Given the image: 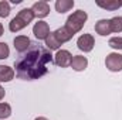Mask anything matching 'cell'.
<instances>
[{
    "label": "cell",
    "mask_w": 122,
    "mask_h": 120,
    "mask_svg": "<svg viewBox=\"0 0 122 120\" xmlns=\"http://www.w3.org/2000/svg\"><path fill=\"white\" fill-rule=\"evenodd\" d=\"M51 64V51L37 42H31L30 48L14 61L16 75L23 81H34L44 76Z\"/></svg>",
    "instance_id": "obj_1"
},
{
    "label": "cell",
    "mask_w": 122,
    "mask_h": 120,
    "mask_svg": "<svg viewBox=\"0 0 122 120\" xmlns=\"http://www.w3.org/2000/svg\"><path fill=\"white\" fill-rule=\"evenodd\" d=\"M87 18H88V16H87V13H85L84 10H77V11H74V13L67 18L65 27L71 31L72 34H77L78 31L82 30V27H84Z\"/></svg>",
    "instance_id": "obj_2"
},
{
    "label": "cell",
    "mask_w": 122,
    "mask_h": 120,
    "mask_svg": "<svg viewBox=\"0 0 122 120\" xmlns=\"http://www.w3.org/2000/svg\"><path fill=\"white\" fill-rule=\"evenodd\" d=\"M105 66L111 72H119L122 71V55L118 52H111L105 58Z\"/></svg>",
    "instance_id": "obj_3"
},
{
    "label": "cell",
    "mask_w": 122,
    "mask_h": 120,
    "mask_svg": "<svg viewBox=\"0 0 122 120\" xmlns=\"http://www.w3.org/2000/svg\"><path fill=\"white\" fill-rule=\"evenodd\" d=\"M94 45H95V38L92 34H82L77 40V47L84 52H91Z\"/></svg>",
    "instance_id": "obj_4"
},
{
    "label": "cell",
    "mask_w": 122,
    "mask_h": 120,
    "mask_svg": "<svg viewBox=\"0 0 122 120\" xmlns=\"http://www.w3.org/2000/svg\"><path fill=\"white\" fill-rule=\"evenodd\" d=\"M33 34H34V37L37 38V40H47V37L50 35V26L46 23V21H43V20H40V21H37L36 24H34V27H33Z\"/></svg>",
    "instance_id": "obj_5"
},
{
    "label": "cell",
    "mask_w": 122,
    "mask_h": 120,
    "mask_svg": "<svg viewBox=\"0 0 122 120\" xmlns=\"http://www.w3.org/2000/svg\"><path fill=\"white\" fill-rule=\"evenodd\" d=\"M71 60H72V55L70 51L67 50H58L57 54L54 55V62L57 66H61V68H67L71 65Z\"/></svg>",
    "instance_id": "obj_6"
},
{
    "label": "cell",
    "mask_w": 122,
    "mask_h": 120,
    "mask_svg": "<svg viewBox=\"0 0 122 120\" xmlns=\"http://www.w3.org/2000/svg\"><path fill=\"white\" fill-rule=\"evenodd\" d=\"M33 13H34V17H38V18H44L48 16L50 13V4L44 0H40V1H36L31 7Z\"/></svg>",
    "instance_id": "obj_7"
},
{
    "label": "cell",
    "mask_w": 122,
    "mask_h": 120,
    "mask_svg": "<svg viewBox=\"0 0 122 120\" xmlns=\"http://www.w3.org/2000/svg\"><path fill=\"white\" fill-rule=\"evenodd\" d=\"M13 44H14V48H16L17 52L24 54V52L30 48L31 41L27 35H17V37L13 40Z\"/></svg>",
    "instance_id": "obj_8"
},
{
    "label": "cell",
    "mask_w": 122,
    "mask_h": 120,
    "mask_svg": "<svg viewBox=\"0 0 122 120\" xmlns=\"http://www.w3.org/2000/svg\"><path fill=\"white\" fill-rule=\"evenodd\" d=\"M95 32H97V34H99V35H102V37H105V35H109V34L112 32L109 20H105V18H102V20L97 21V23H95Z\"/></svg>",
    "instance_id": "obj_9"
},
{
    "label": "cell",
    "mask_w": 122,
    "mask_h": 120,
    "mask_svg": "<svg viewBox=\"0 0 122 120\" xmlns=\"http://www.w3.org/2000/svg\"><path fill=\"white\" fill-rule=\"evenodd\" d=\"M74 71H77V72H81V71H84L87 66H88V60L85 58V57H82V55H74L72 57V60H71V65H70Z\"/></svg>",
    "instance_id": "obj_10"
},
{
    "label": "cell",
    "mask_w": 122,
    "mask_h": 120,
    "mask_svg": "<svg viewBox=\"0 0 122 120\" xmlns=\"http://www.w3.org/2000/svg\"><path fill=\"white\" fill-rule=\"evenodd\" d=\"M53 34L56 35V38L58 40V42H60V44L68 42V41H70V40H71V38L74 37V34H72L71 31L68 30V28H67L65 26H64V27H61V28H57V30L54 31Z\"/></svg>",
    "instance_id": "obj_11"
},
{
    "label": "cell",
    "mask_w": 122,
    "mask_h": 120,
    "mask_svg": "<svg viewBox=\"0 0 122 120\" xmlns=\"http://www.w3.org/2000/svg\"><path fill=\"white\" fill-rule=\"evenodd\" d=\"M97 6L104 9V10H108V11H115L118 10L119 7H122V1L118 0H107V1H97Z\"/></svg>",
    "instance_id": "obj_12"
},
{
    "label": "cell",
    "mask_w": 122,
    "mask_h": 120,
    "mask_svg": "<svg viewBox=\"0 0 122 120\" xmlns=\"http://www.w3.org/2000/svg\"><path fill=\"white\" fill-rule=\"evenodd\" d=\"M14 78V69L7 65H0V82H10Z\"/></svg>",
    "instance_id": "obj_13"
},
{
    "label": "cell",
    "mask_w": 122,
    "mask_h": 120,
    "mask_svg": "<svg viewBox=\"0 0 122 120\" xmlns=\"http://www.w3.org/2000/svg\"><path fill=\"white\" fill-rule=\"evenodd\" d=\"M72 7H74V0H57L56 1V10L60 14L70 11Z\"/></svg>",
    "instance_id": "obj_14"
},
{
    "label": "cell",
    "mask_w": 122,
    "mask_h": 120,
    "mask_svg": "<svg viewBox=\"0 0 122 120\" xmlns=\"http://www.w3.org/2000/svg\"><path fill=\"white\" fill-rule=\"evenodd\" d=\"M29 24H26L21 18H19L17 16L10 21V24H9V28H10V31H13V32H17V31L23 30V28H26Z\"/></svg>",
    "instance_id": "obj_15"
},
{
    "label": "cell",
    "mask_w": 122,
    "mask_h": 120,
    "mask_svg": "<svg viewBox=\"0 0 122 120\" xmlns=\"http://www.w3.org/2000/svg\"><path fill=\"white\" fill-rule=\"evenodd\" d=\"M17 17L21 18L26 24H30L31 21H33V18H34V13H33L31 9H23V10H20L17 13Z\"/></svg>",
    "instance_id": "obj_16"
},
{
    "label": "cell",
    "mask_w": 122,
    "mask_h": 120,
    "mask_svg": "<svg viewBox=\"0 0 122 120\" xmlns=\"http://www.w3.org/2000/svg\"><path fill=\"white\" fill-rule=\"evenodd\" d=\"M60 42H58V40L56 38V35L53 34V32H50V35L47 37V40H46V47H47V50H58L60 48Z\"/></svg>",
    "instance_id": "obj_17"
},
{
    "label": "cell",
    "mask_w": 122,
    "mask_h": 120,
    "mask_svg": "<svg viewBox=\"0 0 122 120\" xmlns=\"http://www.w3.org/2000/svg\"><path fill=\"white\" fill-rule=\"evenodd\" d=\"M111 23V30L112 32H121L122 31V17L121 16H115L109 20Z\"/></svg>",
    "instance_id": "obj_18"
},
{
    "label": "cell",
    "mask_w": 122,
    "mask_h": 120,
    "mask_svg": "<svg viewBox=\"0 0 122 120\" xmlns=\"http://www.w3.org/2000/svg\"><path fill=\"white\" fill-rule=\"evenodd\" d=\"M11 115V107L9 103H0V119H7Z\"/></svg>",
    "instance_id": "obj_19"
},
{
    "label": "cell",
    "mask_w": 122,
    "mask_h": 120,
    "mask_svg": "<svg viewBox=\"0 0 122 120\" xmlns=\"http://www.w3.org/2000/svg\"><path fill=\"white\" fill-rule=\"evenodd\" d=\"M9 14H10V4H9V1L1 0L0 1V17L6 18Z\"/></svg>",
    "instance_id": "obj_20"
},
{
    "label": "cell",
    "mask_w": 122,
    "mask_h": 120,
    "mask_svg": "<svg viewBox=\"0 0 122 120\" xmlns=\"http://www.w3.org/2000/svg\"><path fill=\"white\" fill-rule=\"evenodd\" d=\"M108 44L114 50H122V37H112V38H109Z\"/></svg>",
    "instance_id": "obj_21"
},
{
    "label": "cell",
    "mask_w": 122,
    "mask_h": 120,
    "mask_svg": "<svg viewBox=\"0 0 122 120\" xmlns=\"http://www.w3.org/2000/svg\"><path fill=\"white\" fill-rule=\"evenodd\" d=\"M10 55V50L9 45L6 42H0V60H6Z\"/></svg>",
    "instance_id": "obj_22"
},
{
    "label": "cell",
    "mask_w": 122,
    "mask_h": 120,
    "mask_svg": "<svg viewBox=\"0 0 122 120\" xmlns=\"http://www.w3.org/2000/svg\"><path fill=\"white\" fill-rule=\"evenodd\" d=\"M4 95H6V90L3 89V86L0 85V100H1L3 97H4Z\"/></svg>",
    "instance_id": "obj_23"
},
{
    "label": "cell",
    "mask_w": 122,
    "mask_h": 120,
    "mask_svg": "<svg viewBox=\"0 0 122 120\" xmlns=\"http://www.w3.org/2000/svg\"><path fill=\"white\" fill-rule=\"evenodd\" d=\"M1 35H3V24L0 23V37H1Z\"/></svg>",
    "instance_id": "obj_24"
},
{
    "label": "cell",
    "mask_w": 122,
    "mask_h": 120,
    "mask_svg": "<svg viewBox=\"0 0 122 120\" xmlns=\"http://www.w3.org/2000/svg\"><path fill=\"white\" fill-rule=\"evenodd\" d=\"M20 1H21V0H11V3H14V4H19Z\"/></svg>",
    "instance_id": "obj_25"
},
{
    "label": "cell",
    "mask_w": 122,
    "mask_h": 120,
    "mask_svg": "<svg viewBox=\"0 0 122 120\" xmlns=\"http://www.w3.org/2000/svg\"><path fill=\"white\" fill-rule=\"evenodd\" d=\"M34 120H48V119H46V117H37V119H34Z\"/></svg>",
    "instance_id": "obj_26"
}]
</instances>
